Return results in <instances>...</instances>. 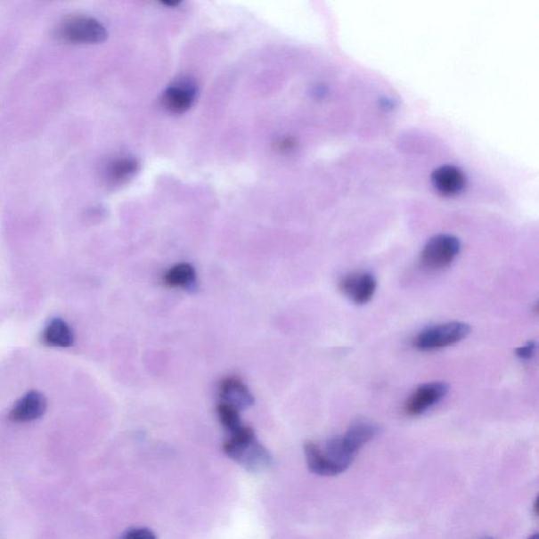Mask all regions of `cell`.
Instances as JSON below:
<instances>
[{
	"label": "cell",
	"mask_w": 539,
	"mask_h": 539,
	"mask_svg": "<svg viewBox=\"0 0 539 539\" xmlns=\"http://www.w3.org/2000/svg\"><path fill=\"white\" fill-rule=\"evenodd\" d=\"M379 433L380 428L373 422L355 421L343 437L328 440L323 448L314 443H306V465L312 473L321 477H335L345 472L355 461L359 450Z\"/></svg>",
	"instance_id": "obj_1"
},
{
	"label": "cell",
	"mask_w": 539,
	"mask_h": 539,
	"mask_svg": "<svg viewBox=\"0 0 539 539\" xmlns=\"http://www.w3.org/2000/svg\"><path fill=\"white\" fill-rule=\"evenodd\" d=\"M224 452L231 460L252 472L268 470L274 462L269 451L258 442L253 429L248 426L230 434L224 445Z\"/></svg>",
	"instance_id": "obj_2"
},
{
	"label": "cell",
	"mask_w": 539,
	"mask_h": 539,
	"mask_svg": "<svg viewBox=\"0 0 539 539\" xmlns=\"http://www.w3.org/2000/svg\"><path fill=\"white\" fill-rule=\"evenodd\" d=\"M471 332V327L466 323L450 322L429 327L414 339L416 349L433 351L444 349L461 343Z\"/></svg>",
	"instance_id": "obj_3"
},
{
	"label": "cell",
	"mask_w": 539,
	"mask_h": 539,
	"mask_svg": "<svg viewBox=\"0 0 539 539\" xmlns=\"http://www.w3.org/2000/svg\"><path fill=\"white\" fill-rule=\"evenodd\" d=\"M58 37L69 44H101L107 39L108 31L101 21L93 17L74 16L61 23Z\"/></svg>",
	"instance_id": "obj_4"
},
{
	"label": "cell",
	"mask_w": 539,
	"mask_h": 539,
	"mask_svg": "<svg viewBox=\"0 0 539 539\" xmlns=\"http://www.w3.org/2000/svg\"><path fill=\"white\" fill-rule=\"evenodd\" d=\"M461 251V241L449 234H439L427 242L421 254V264L425 269L438 271L454 262Z\"/></svg>",
	"instance_id": "obj_5"
},
{
	"label": "cell",
	"mask_w": 539,
	"mask_h": 539,
	"mask_svg": "<svg viewBox=\"0 0 539 539\" xmlns=\"http://www.w3.org/2000/svg\"><path fill=\"white\" fill-rule=\"evenodd\" d=\"M339 287L341 293L353 304L363 306L373 298L378 289V281L369 272H355L341 278Z\"/></svg>",
	"instance_id": "obj_6"
},
{
	"label": "cell",
	"mask_w": 539,
	"mask_h": 539,
	"mask_svg": "<svg viewBox=\"0 0 539 539\" xmlns=\"http://www.w3.org/2000/svg\"><path fill=\"white\" fill-rule=\"evenodd\" d=\"M449 387L445 382L433 381L428 382L417 388L411 394L407 403L404 404V411L410 416H419L427 412L442 402V399L447 396Z\"/></svg>",
	"instance_id": "obj_7"
},
{
	"label": "cell",
	"mask_w": 539,
	"mask_h": 539,
	"mask_svg": "<svg viewBox=\"0 0 539 539\" xmlns=\"http://www.w3.org/2000/svg\"><path fill=\"white\" fill-rule=\"evenodd\" d=\"M197 94L193 81L184 79L178 81L165 91L162 102L169 111L181 114L192 107Z\"/></svg>",
	"instance_id": "obj_8"
},
{
	"label": "cell",
	"mask_w": 539,
	"mask_h": 539,
	"mask_svg": "<svg viewBox=\"0 0 539 539\" xmlns=\"http://www.w3.org/2000/svg\"><path fill=\"white\" fill-rule=\"evenodd\" d=\"M431 182L434 189L440 195L454 197L462 192L466 187L467 178L459 167L454 166H443L433 172Z\"/></svg>",
	"instance_id": "obj_9"
},
{
	"label": "cell",
	"mask_w": 539,
	"mask_h": 539,
	"mask_svg": "<svg viewBox=\"0 0 539 539\" xmlns=\"http://www.w3.org/2000/svg\"><path fill=\"white\" fill-rule=\"evenodd\" d=\"M218 390L222 403L240 411L250 408L254 404V396L250 389L236 376H229L220 381Z\"/></svg>",
	"instance_id": "obj_10"
},
{
	"label": "cell",
	"mask_w": 539,
	"mask_h": 539,
	"mask_svg": "<svg viewBox=\"0 0 539 539\" xmlns=\"http://www.w3.org/2000/svg\"><path fill=\"white\" fill-rule=\"evenodd\" d=\"M46 401L42 393L32 391L16 403L12 409L10 419L16 422L37 421L45 412Z\"/></svg>",
	"instance_id": "obj_11"
},
{
	"label": "cell",
	"mask_w": 539,
	"mask_h": 539,
	"mask_svg": "<svg viewBox=\"0 0 539 539\" xmlns=\"http://www.w3.org/2000/svg\"><path fill=\"white\" fill-rule=\"evenodd\" d=\"M165 285L193 291L197 288V272L189 263H179L171 266L164 274Z\"/></svg>",
	"instance_id": "obj_12"
},
{
	"label": "cell",
	"mask_w": 539,
	"mask_h": 539,
	"mask_svg": "<svg viewBox=\"0 0 539 539\" xmlns=\"http://www.w3.org/2000/svg\"><path fill=\"white\" fill-rule=\"evenodd\" d=\"M43 340L51 347H69L74 344V333L66 322L55 318L44 330Z\"/></svg>",
	"instance_id": "obj_13"
},
{
	"label": "cell",
	"mask_w": 539,
	"mask_h": 539,
	"mask_svg": "<svg viewBox=\"0 0 539 539\" xmlns=\"http://www.w3.org/2000/svg\"><path fill=\"white\" fill-rule=\"evenodd\" d=\"M138 170V161L131 156L115 159L107 167L106 177L110 184H124Z\"/></svg>",
	"instance_id": "obj_14"
},
{
	"label": "cell",
	"mask_w": 539,
	"mask_h": 539,
	"mask_svg": "<svg viewBox=\"0 0 539 539\" xmlns=\"http://www.w3.org/2000/svg\"><path fill=\"white\" fill-rule=\"evenodd\" d=\"M217 415L220 424L229 434L234 433L243 426L240 410L232 405L220 403L217 405Z\"/></svg>",
	"instance_id": "obj_15"
},
{
	"label": "cell",
	"mask_w": 539,
	"mask_h": 539,
	"mask_svg": "<svg viewBox=\"0 0 539 539\" xmlns=\"http://www.w3.org/2000/svg\"><path fill=\"white\" fill-rule=\"evenodd\" d=\"M118 539H158V537L148 528H132L126 531Z\"/></svg>",
	"instance_id": "obj_16"
},
{
	"label": "cell",
	"mask_w": 539,
	"mask_h": 539,
	"mask_svg": "<svg viewBox=\"0 0 539 539\" xmlns=\"http://www.w3.org/2000/svg\"><path fill=\"white\" fill-rule=\"evenodd\" d=\"M535 352L536 344L535 341H529V343L526 344L524 347H519L517 350V355L519 358L527 361V359H531L533 356H535Z\"/></svg>",
	"instance_id": "obj_17"
},
{
	"label": "cell",
	"mask_w": 539,
	"mask_h": 539,
	"mask_svg": "<svg viewBox=\"0 0 539 539\" xmlns=\"http://www.w3.org/2000/svg\"><path fill=\"white\" fill-rule=\"evenodd\" d=\"M295 146H297V143L289 137L282 138L276 143L277 149L282 151V152H290V151L294 150Z\"/></svg>",
	"instance_id": "obj_18"
},
{
	"label": "cell",
	"mask_w": 539,
	"mask_h": 539,
	"mask_svg": "<svg viewBox=\"0 0 539 539\" xmlns=\"http://www.w3.org/2000/svg\"><path fill=\"white\" fill-rule=\"evenodd\" d=\"M529 539H538V535H532Z\"/></svg>",
	"instance_id": "obj_19"
},
{
	"label": "cell",
	"mask_w": 539,
	"mask_h": 539,
	"mask_svg": "<svg viewBox=\"0 0 539 539\" xmlns=\"http://www.w3.org/2000/svg\"><path fill=\"white\" fill-rule=\"evenodd\" d=\"M491 539V538H490Z\"/></svg>",
	"instance_id": "obj_20"
}]
</instances>
